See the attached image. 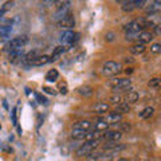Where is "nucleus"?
I'll return each mask as SVG.
<instances>
[{
	"instance_id": "obj_33",
	"label": "nucleus",
	"mask_w": 161,
	"mask_h": 161,
	"mask_svg": "<svg viewBox=\"0 0 161 161\" xmlns=\"http://www.w3.org/2000/svg\"><path fill=\"white\" fill-rule=\"evenodd\" d=\"M145 3H147V2H145V0H134V4H136V9H137V8H142Z\"/></svg>"
},
{
	"instance_id": "obj_29",
	"label": "nucleus",
	"mask_w": 161,
	"mask_h": 161,
	"mask_svg": "<svg viewBox=\"0 0 161 161\" xmlns=\"http://www.w3.org/2000/svg\"><path fill=\"white\" fill-rule=\"evenodd\" d=\"M158 85H160V78H152L149 80L148 86L149 87H158Z\"/></svg>"
},
{
	"instance_id": "obj_18",
	"label": "nucleus",
	"mask_w": 161,
	"mask_h": 161,
	"mask_svg": "<svg viewBox=\"0 0 161 161\" xmlns=\"http://www.w3.org/2000/svg\"><path fill=\"white\" fill-rule=\"evenodd\" d=\"M11 26H0V40H6L11 35Z\"/></svg>"
},
{
	"instance_id": "obj_22",
	"label": "nucleus",
	"mask_w": 161,
	"mask_h": 161,
	"mask_svg": "<svg viewBox=\"0 0 161 161\" xmlns=\"http://www.w3.org/2000/svg\"><path fill=\"white\" fill-rule=\"evenodd\" d=\"M153 114H154V109H153L152 106H148V108H145V109L142 110V112H141V113L138 114V117L145 119V118H150Z\"/></svg>"
},
{
	"instance_id": "obj_5",
	"label": "nucleus",
	"mask_w": 161,
	"mask_h": 161,
	"mask_svg": "<svg viewBox=\"0 0 161 161\" xmlns=\"http://www.w3.org/2000/svg\"><path fill=\"white\" fill-rule=\"evenodd\" d=\"M70 2H63L62 3V6H58V9L55 11V14H54V20L55 22H59V20H62L64 16H67V15L70 14Z\"/></svg>"
},
{
	"instance_id": "obj_4",
	"label": "nucleus",
	"mask_w": 161,
	"mask_h": 161,
	"mask_svg": "<svg viewBox=\"0 0 161 161\" xmlns=\"http://www.w3.org/2000/svg\"><path fill=\"white\" fill-rule=\"evenodd\" d=\"M27 42H28V38H27V36H18V38H14V39H11V40H9V42L7 43L6 48H7L8 53L12 51V50H16V48H23V47L27 44Z\"/></svg>"
},
{
	"instance_id": "obj_25",
	"label": "nucleus",
	"mask_w": 161,
	"mask_h": 161,
	"mask_svg": "<svg viewBox=\"0 0 161 161\" xmlns=\"http://www.w3.org/2000/svg\"><path fill=\"white\" fill-rule=\"evenodd\" d=\"M39 51H38V50H34V51H31V53H28V54H26V55H24V60H26V62H28V63H31L32 62V60L34 59H36L38 57H39Z\"/></svg>"
},
{
	"instance_id": "obj_16",
	"label": "nucleus",
	"mask_w": 161,
	"mask_h": 161,
	"mask_svg": "<svg viewBox=\"0 0 161 161\" xmlns=\"http://www.w3.org/2000/svg\"><path fill=\"white\" fill-rule=\"evenodd\" d=\"M66 50H67V48L64 47V46H59V47H57V48L54 50V53H53V55H51V58H50V60H51V62H53V60H58L64 53H66Z\"/></svg>"
},
{
	"instance_id": "obj_10",
	"label": "nucleus",
	"mask_w": 161,
	"mask_h": 161,
	"mask_svg": "<svg viewBox=\"0 0 161 161\" xmlns=\"http://www.w3.org/2000/svg\"><path fill=\"white\" fill-rule=\"evenodd\" d=\"M101 119L105 121V122L109 124V125L110 124H118V122H121V119H122V114L113 112V113H109L108 115H105V117H101Z\"/></svg>"
},
{
	"instance_id": "obj_37",
	"label": "nucleus",
	"mask_w": 161,
	"mask_h": 161,
	"mask_svg": "<svg viewBox=\"0 0 161 161\" xmlns=\"http://www.w3.org/2000/svg\"><path fill=\"white\" fill-rule=\"evenodd\" d=\"M125 73H126L128 75H129V74H132V73H133V69H126V70H125Z\"/></svg>"
},
{
	"instance_id": "obj_9",
	"label": "nucleus",
	"mask_w": 161,
	"mask_h": 161,
	"mask_svg": "<svg viewBox=\"0 0 161 161\" xmlns=\"http://www.w3.org/2000/svg\"><path fill=\"white\" fill-rule=\"evenodd\" d=\"M154 39V35L152 31H147V30H144V31H141L138 35H137V40L138 43H142V44H147L149 42H152Z\"/></svg>"
},
{
	"instance_id": "obj_35",
	"label": "nucleus",
	"mask_w": 161,
	"mask_h": 161,
	"mask_svg": "<svg viewBox=\"0 0 161 161\" xmlns=\"http://www.w3.org/2000/svg\"><path fill=\"white\" fill-rule=\"evenodd\" d=\"M106 40H109V42H112V40H114V34H113V32L106 34Z\"/></svg>"
},
{
	"instance_id": "obj_31",
	"label": "nucleus",
	"mask_w": 161,
	"mask_h": 161,
	"mask_svg": "<svg viewBox=\"0 0 161 161\" xmlns=\"http://www.w3.org/2000/svg\"><path fill=\"white\" fill-rule=\"evenodd\" d=\"M119 132L121 133H122V130H124V132H129V129H130V125L128 124V122H121L119 124Z\"/></svg>"
},
{
	"instance_id": "obj_19",
	"label": "nucleus",
	"mask_w": 161,
	"mask_h": 161,
	"mask_svg": "<svg viewBox=\"0 0 161 161\" xmlns=\"http://www.w3.org/2000/svg\"><path fill=\"white\" fill-rule=\"evenodd\" d=\"M59 78V73H58V70H55V69H53V70H48L47 71V74H46V80L47 82H55Z\"/></svg>"
},
{
	"instance_id": "obj_3",
	"label": "nucleus",
	"mask_w": 161,
	"mask_h": 161,
	"mask_svg": "<svg viewBox=\"0 0 161 161\" xmlns=\"http://www.w3.org/2000/svg\"><path fill=\"white\" fill-rule=\"evenodd\" d=\"M112 87L114 92H126L132 87V80L129 78H119V79H114L112 82Z\"/></svg>"
},
{
	"instance_id": "obj_21",
	"label": "nucleus",
	"mask_w": 161,
	"mask_h": 161,
	"mask_svg": "<svg viewBox=\"0 0 161 161\" xmlns=\"http://www.w3.org/2000/svg\"><path fill=\"white\" fill-rule=\"evenodd\" d=\"M109 128V124H106V122H105V121H102V119H98L97 121V122H95V125H94V130H95V132H103V130H106Z\"/></svg>"
},
{
	"instance_id": "obj_24",
	"label": "nucleus",
	"mask_w": 161,
	"mask_h": 161,
	"mask_svg": "<svg viewBox=\"0 0 161 161\" xmlns=\"http://www.w3.org/2000/svg\"><path fill=\"white\" fill-rule=\"evenodd\" d=\"M160 8H161V3H160V2H153V3L147 8V14H156V12L160 11Z\"/></svg>"
},
{
	"instance_id": "obj_27",
	"label": "nucleus",
	"mask_w": 161,
	"mask_h": 161,
	"mask_svg": "<svg viewBox=\"0 0 161 161\" xmlns=\"http://www.w3.org/2000/svg\"><path fill=\"white\" fill-rule=\"evenodd\" d=\"M126 101H128L126 103H133V102H137V101H138V93H137V92H129Z\"/></svg>"
},
{
	"instance_id": "obj_39",
	"label": "nucleus",
	"mask_w": 161,
	"mask_h": 161,
	"mask_svg": "<svg viewBox=\"0 0 161 161\" xmlns=\"http://www.w3.org/2000/svg\"><path fill=\"white\" fill-rule=\"evenodd\" d=\"M117 161H129V160H128V158H124V157H121V158H118Z\"/></svg>"
},
{
	"instance_id": "obj_36",
	"label": "nucleus",
	"mask_w": 161,
	"mask_h": 161,
	"mask_svg": "<svg viewBox=\"0 0 161 161\" xmlns=\"http://www.w3.org/2000/svg\"><path fill=\"white\" fill-rule=\"evenodd\" d=\"M43 90H47V93H50V94H55V90H54V89H50V87H43Z\"/></svg>"
},
{
	"instance_id": "obj_40",
	"label": "nucleus",
	"mask_w": 161,
	"mask_h": 161,
	"mask_svg": "<svg viewBox=\"0 0 161 161\" xmlns=\"http://www.w3.org/2000/svg\"><path fill=\"white\" fill-rule=\"evenodd\" d=\"M86 161H97V158H93V157H89Z\"/></svg>"
},
{
	"instance_id": "obj_7",
	"label": "nucleus",
	"mask_w": 161,
	"mask_h": 161,
	"mask_svg": "<svg viewBox=\"0 0 161 161\" xmlns=\"http://www.w3.org/2000/svg\"><path fill=\"white\" fill-rule=\"evenodd\" d=\"M58 26L62 27V28H66V30H71L75 26V19L71 14H69L67 16H64L62 20L58 22Z\"/></svg>"
},
{
	"instance_id": "obj_8",
	"label": "nucleus",
	"mask_w": 161,
	"mask_h": 161,
	"mask_svg": "<svg viewBox=\"0 0 161 161\" xmlns=\"http://www.w3.org/2000/svg\"><path fill=\"white\" fill-rule=\"evenodd\" d=\"M121 137H122V133L119 130H108L105 134H102V138H105L108 142H115L121 140Z\"/></svg>"
},
{
	"instance_id": "obj_23",
	"label": "nucleus",
	"mask_w": 161,
	"mask_h": 161,
	"mask_svg": "<svg viewBox=\"0 0 161 161\" xmlns=\"http://www.w3.org/2000/svg\"><path fill=\"white\" fill-rule=\"evenodd\" d=\"M86 133H87V132H83V130L73 129V132H71V137H73L74 140H85V138H86Z\"/></svg>"
},
{
	"instance_id": "obj_30",
	"label": "nucleus",
	"mask_w": 161,
	"mask_h": 161,
	"mask_svg": "<svg viewBox=\"0 0 161 161\" xmlns=\"http://www.w3.org/2000/svg\"><path fill=\"white\" fill-rule=\"evenodd\" d=\"M121 101H122V98H121V95H118V94H114V95H112V97H110V102H113V103H115V105L121 103Z\"/></svg>"
},
{
	"instance_id": "obj_12",
	"label": "nucleus",
	"mask_w": 161,
	"mask_h": 161,
	"mask_svg": "<svg viewBox=\"0 0 161 161\" xmlns=\"http://www.w3.org/2000/svg\"><path fill=\"white\" fill-rule=\"evenodd\" d=\"M145 50H147V46L145 44H142V43H134V44H132V46L129 47V51L132 53L133 55H140V54H142V53H145Z\"/></svg>"
},
{
	"instance_id": "obj_15",
	"label": "nucleus",
	"mask_w": 161,
	"mask_h": 161,
	"mask_svg": "<svg viewBox=\"0 0 161 161\" xmlns=\"http://www.w3.org/2000/svg\"><path fill=\"white\" fill-rule=\"evenodd\" d=\"M48 62H51L50 57H47V55H39V57L36 59H34L30 64H32V66H43V64H47Z\"/></svg>"
},
{
	"instance_id": "obj_38",
	"label": "nucleus",
	"mask_w": 161,
	"mask_h": 161,
	"mask_svg": "<svg viewBox=\"0 0 161 161\" xmlns=\"http://www.w3.org/2000/svg\"><path fill=\"white\" fill-rule=\"evenodd\" d=\"M4 12H6V11H4V9L2 8V9H0V18H2L3 16V15H4Z\"/></svg>"
},
{
	"instance_id": "obj_17",
	"label": "nucleus",
	"mask_w": 161,
	"mask_h": 161,
	"mask_svg": "<svg viewBox=\"0 0 161 161\" xmlns=\"http://www.w3.org/2000/svg\"><path fill=\"white\" fill-rule=\"evenodd\" d=\"M77 92H78V94L82 95V97H92L94 90L92 86H80L77 89Z\"/></svg>"
},
{
	"instance_id": "obj_20",
	"label": "nucleus",
	"mask_w": 161,
	"mask_h": 161,
	"mask_svg": "<svg viewBox=\"0 0 161 161\" xmlns=\"http://www.w3.org/2000/svg\"><path fill=\"white\" fill-rule=\"evenodd\" d=\"M130 112V105L126 102H121L117 105V109H115V113H119V114H125V113H129Z\"/></svg>"
},
{
	"instance_id": "obj_1",
	"label": "nucleus",
	"mask_w": 161,
	"mask_h": 161,
	"mask_svg": "<svg viewBox=\"0 0 161 161\" xmlns=\"http://www.w3.org/2000/svg\"><path fill=\"white\" fill-rule=\"evenodd\" d=\"M99 145V140H92V141H86L83 145H80V147L75 150V156L77 157H85V156H90L97 147Z\"/></svg>"
},
{
	"instance_id": "obj_13",
	"label": "nucleus",
	"mask_w": 161,
	"mask_h": 161,
	"mask_svg": "<svg viewBox=\"0 0 161 161\" xmlns=\"http://www.w3.org/2000/svg\"><path fill=\"white\" fill-rule=\"evenodd\" d=\"M23 54H24V50L23 48H16V50H12V51L8 53V58L11 62H16L18 59H22L23 58Z\"/></svg>"
},
{
	"instance_id": "obj_26",
	"label": "nucleus",
	"mask_w": 161,
	"mask_h": 161,
	"mask_svg": "<svg viewBox=\"0 0 161 161\" xmlns=\"http://www.w3.org/2000/svg\"><path fill=\"white\" fill-rule=\"evenodd\" d=\"M122 9H124L125 12H132L133 9H136V4H134V0H130V2H124Z\"/></svg>"
},
{
	"instance_id": "obj_14",
	"label": "nucleus",
	"mask_w": 161,
	"mask_h": 161,
	"mask_svg": "<svg viewBox=\"0 0 161 161\" xmlns=\"http://www.w3.org/2000/svg\"><path fill=\"white\" fill-rule=\"evenodd\" d=\"M109 109H110V106H109V103H106V102H98V103H95L93 106V110L97 114L106 113V112H109Z\"/></svg>"
},
{
	"instance_id": "obj_28",
	"label": "nucleus",
	"mask_w": 161,
	"mask_h": 161,
	"mask_svg": "<svg viewBox=\"0 0 161 161\" xmlns=\"http://www.w3.org/2000/svg\"><path fill=\"white\" fill-rule=\"evenodd\" d=\"M150 53L152 54H154V55H157V54H160L161 53V44L160 43H153L152 46H150Z\"/></svg>"
},
{
	"instance_id": "obj_2",
	"label": "nucleus",
	"mask_w": 161,
	"mask_h": 161,
	"mask_svg": "<svg viewBox=\"0 0 161 161\" xmlns=\"http://www.w3.org/2000/svg\"><path fill=\"white\" fill-rule=\"evenodd\" d=\"M121 71V64L114 62V60H108V62L103 63L102 69H101V73L105 77H113V75H117Z\"/></svg>"
},
{
	"instance_id": "obj_11",
	"label": "nucleus",
	"mask_w": 161,
	"mask_h": 161,
	"mask_svg": "<svg viewBox=\"0 0 161 161\" xmlns=\"http://www.w3.org/2000/svg\"><path fill=\"white\" fill-rule=\"evenodd\" d=\"M93 124L90 122L87 119H82V121H78V122L74 124L73 129H78V130H83V132H89L90 129H92Z\"/></svg>"
},
{
	"instance_id": "obj_6",
	"label": "nucleus",
	"mask_w": 161,
	"mask_h": 161,
	"mask_svg": "<svg viewBox=\"0 0 161 161\" xmlns=\"http://www.w3.org/2000/svg\"><path fill=\"white\" fill-rule=\"evenodd\" d=\"M75 38H77V35L73 30H64V31L60 34V43H62V46L66 47L67 44H71Z\"/></svg>"
},
{
	"instance_id": "obj_34",
	"label": "nucleus",
	"mask_w": 161,
	"mask_h": 161,
	"mask_svg": "<svg viewBox=\"0 0 161 161\" xmlns=\"http://www.w3.org/2000/svg\"><path fill=\"white\" fill-rule=\"evenodd\" d=\"M59 90H60V93H62V94H67V86H66V83H62V85H60V86H59Z\"/></svg>"
},
{
	"instance_id": "obj_32",
	"label": "nucleus",
	"mask_w": 161,
	"mask_h": 161,
	"mask_svg": "<svg viewBox=\"0 0 161 161\" xmlns=\"http://www.w3.org/2000/svg\"><path fill=\"white\" fill-rule=\"evenodd\" d=\"M35 97H36V99L39 101V103H43V105H46V103H47V99L44 98L43 95H40L39 93H36V94H35Z\"/></svg>"
}]
</instances>
